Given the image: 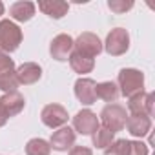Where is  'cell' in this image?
I'll return each instance as SVG.
<instances>
[{"instance_id":"1","label":"cell","mask_w":155,"mask_h":155,"mask_svg":"<svg viewBox=\"0 0 155 155\" xmlns=\"http://www.w3.org/2000/svg\"><path fill=\"white\" fill-rule=\"evenodd\" d=\"M119 91L124 95V97H133L140 91H144V75L139 71V69H133V68H124L119 71Z\"/></svg>"},{"instance_id":"2","label":"cell","mask_w":155,"mask_h":155,"mask_svg":"<svg viewBox=\"0 0 155 155\" xmlns=\"http://www.w3.org/2000/svg\"><path fill=\"white\" fill-rule=\"evenodd\" d=\"M22 44V31L11 20H0V49L11 53Z\"/></svg>"},{"instance_id":"3","label":"cell","mask_w":155,"mask_h":155,"mask_svg":"<svg viewBox=\"0 0 155 155\" xmlns=\"http://www.w3.org/2000/svg\"><path fill=\"white\" fill-rule=\"evenodd\" d=\"M126 119H128L126 108L120 104H108L101 111V120H102L104 128L113 131V133L120 131L126 126Z\"/></svg>"},{"instance_id":"4","label":"cell","mask_w":155,"mask_h":155,"mask_svg":"<svg viewBox=\"0 0 155 155\" xmlns=\"http://www.w3.org/2000/svg\"><path fill=\"white\" fill-rule=\"evenodd\" d=\"M130 48V33L124 28H115L108 33L106 42H104V49L111 55V57H120L128 51Z\"/></svg>"},{"instance_id":"5","label":"cell","mask_w":155,"mask_h":155,"mask_svg":"<svg viewBox=\"0 0 155 155\" xmlns=\"http://www.w3.org/2000/svg\"><path fill=\"white\" fill-rule=\"evenodd\" d=\"M73 49L88 58H95L102 51V42L95 33H81L79 38L73 40Z\"/></svg>"},{"instance_id":"6","label":"cell","mask_w":155,"mask_h":155,"mask_svg":"<svg viewBox=\"0 0 155 155\" xmlns=\"http://www.w3.org/2000/svg\"><path fill=\"white\" fill-rule=\"evenodd\" d=\"M99 128L101 122L91 110H81L73 117V130L81 135H93Z\"/></svg>"},{"instance_id":"7","label":"cell","mask_w":155,"mask_h":155,"mask_svg":"<svg viewBox=\"0 0 155 155\" xmlns=\"http://www.w3.org/2000/svg\"><path fill=\"white\" fill-rule=\"evenodd\" d=\"M153 93H146L140 91L133 97L128 99V110L131 115H146V117H153Z\"/></svg>"},{"instance_id":"8","label":"cell","mask_w":155,"mask_h":155,"mask_svg":"<svg viewBox=\"0 0 155 155\" xmlns=\"http://www.w3.org/2000/svg\"><path fill=\"white\" fill-rule=\"evenodd\" d=\"M68 117H69L68 115V110L64 106H60V104H48V106H44V110L40 113L42 122L48 128H51V130L64 126L68 122Z\"/></svg>"},{"instance_id":"9","label":"cell","mask_w":155,"mask_h":155,"mask_svg":"<svg viewBox=\"0 0 155 155\" xmlns=\"http://www.w3.org/2000/svg\"><path fill=\"white\" fill-rule=\"evenodd\" d=\"M75 95L86 106L95 104L97 102V82L93 79H84V77H81V79L75 82Z\"/></svg>"},{"instance_id":"10","label":"cell","mask_w":155,"mask_h":155,"mask_svg":"<svg viewBox=\"0 0 155 155\" xmlns=\"http://www.w3.org/2000/svg\"><path fill=\"white\" fill-rule=\"evenodd\" d=\"M71 51H73V38L69 35H64V33L62 35H57L51 40V44H49V53L58 62L68 60L69 55H71Z\"/></svg>"},{"instance_id":"11","label":"cell","mask_w":155,"mask_h":155,"mask_svg":"<svg viewBox=\"0 0 155 155\" xmlns=\"http://www.w3.org/2000/svg\"><path fill=\"white\" fill-rule=\"evenodd\" d=\"M75 139H77L75 130L69 126H62L57 131H53V135L49 139V146L57 151H68L75 144Z\"/></svg>"},{"instance_id":"12","label":"cell","mask_w":155,"mask_h":155,"mask_svg":"<svg viewBox=\"0 0 155 155\" xmlns=\"http://www.w3.org/2000/svg\"><path fill=\"white\" fill-rule=\"evenodd\" d=\"M26 106V99L18 93V91H13V93H4L0 97V108L6 113V117H15L18 115Z\"/></svg>"},{"instance_id":"13","label":"cell","mask_w":155,"mask_h":155,"mask_svg":"<svg viewBox=\"0 0 155 155\" xmlns=\"http://www.w3.org/2000/svg\"><path fill=\"white\" fill-rule=\"evenodd\" d=\"M17 71V79H18V84H24V86H29V84H35L40 77H42V69L38 64L35 62H24Z\"/></svg>"},{"instance_id":"14","label":"cell","mask_w":155,"mask_h":155,"mask_svg":"<svg viewBox=\"0 0 155 155\" xmlns=\"http://www.w3.org/2000/svg\"><path fill=\"white\" fill-rule=\"evenodd\" d=\"M126 128L133 137H144L151 130V119L146 115H130L126 119Z\"/></svg>"},{"instance_id":"15","label":"cell","mask_w":155,"mask_h":155,"mask_svg":"<svg viewBox=\"0 0 155 155\" xmlns=\"http://www.w3.org/2000/svg\"><path fill=\"white\" fill-rule=\"evenodd\" d=\"M38 9L51 17V18H62L68 9H69V4L68 2H58V0H42V2H38Z\"/></svg>"},{"instance_id":"16","label":"cell","mask_w":155,"mask_h":155,"mask_svg":"<svg viewBox=\"0 0 155 155\" xmlns=\"http://www.w3.org/2000/svg\"><path fill=\"white\" fill-rule=\"evenodd\" d=\"M9 15L17 22H28L35 15V4L33 2H28V0H26V2H15L9 8Z\"/></svg>"},{"instance_id":"17","label":"cell","mask_w":155,"mask_h":155,"mask_svg":"<svg viewBox=\"0 0 155 155\" xmlns=\"http://www.w3.org/2000/svg\"><path fill=\"white\" fill-rule=\"evenodd\" d=\"M68 60H69L71 69H73L75 73H81V75L90 73V71L95 68V60H93V58H88V57L77 53V51H71V55H69Z\"/></svg>"},{"instance_id":"18","label":"cell","mask_w":155,"mask_h":155,"mask_svg":"<svg viewBox=\"0 0 155 155\" xmlns=\"http://www.w3.org/2000/svg\"><path fill=\"white\" fill-rule=\"evenodd\" d=\"M119 95H120V91L115 82L106 81V82L97 84V99H101L104 102H115L119 99Z\"/></svg>"},{"instance_id":"19","label":"cell","mask_w":155,"mask_h":155,"mask_svg":"<svg viewBox=\"0 0 155 155\" xmlns=\"http://www.w3.org/2000/svg\"><path fill=\"white\" fill-rule=\"evenodd\" d=\"M18 79H17V71L15 69H8L0 73V90L4 93H13L18 88Z\"/></svg>"},{"instance_id":"20","label":"cell","mask_w":155,"mask_h":155,"mask_svg":"<svg viewBox=\"0 0 155 155\" xmlns=\"http://www.w3.org/2000/svg\"><path fill=\"white\" fill-rule=\"evenodd\" d=\"M91 139H93V146H95V148L104 150V148H108V146L115 140V133L110 131V130H106V128H99V130L91 135Z\"/></svg>"},{"instance_id":"21","label":"cell","mask_w":155,"mask_h":155,"mask_svg":"<svg viewBox=\"0 0 155 155\" xmlns=\"http://www.w3.org/2000/svg\"><path fill=\"white\" fill-rule=\"evenodd\" d=\"M26 153L28 155H49L51 153V146L44 139H31L26 144Z\"/></svg>"},{"instance_id":"22","label":"cell","mask_w":155,"mask_h":155,"mask_svg":"<svg viewBox=\"0 0 155 155\" xmlns=\"http://www.w3.org/2000/svg\"><path fill=\"white\" fill-rule=\"evenodd\" d=\"M128 146H130V140L117 139L108 148H104V155H128Z\"/></svg>"},{"instance_id":"23","label":"cell","mask_w":155,"mask_h":155,"mask_svg":"<svg viewBox=\"0 0 155 155\" xmlns=\"http://www.w3.org/2000/svg\"><path fill=\"white\" fill-rule=\"evenodd\" d=\"M108 8H110L113 13L122 15V13H126V11H130V9L133 8V2H131V0H110V2H108Z\"/></svg>"},{"instance_id":"24","label":"cell","mask_w":155,"mask_h":155,"mask_svg":"<svg viewBox=\"0 0 155 155\" xmlns=\"http://www.w3.org/2000/svg\"><path fill=\"white\" fill-rule=\"evenodd\" d=\"M128 155H148V146L140 140H130Z\"/></svg>"},{"instance_id":"25","label":"cell","mask_w":155,"mask_h":155,"mask_svg":"<svg viewBox=\"0 0 155 155\" xmlns=\"http://www.w3.org/2000/svg\"><path fill=\"white\" fill-rule=\"evenodd\" d=\"M8 69H15V62L9 58V55L6 51L0 49V73L2 71H8Z\"/></svg>"},{"instance_id":"26","label":"cell","mask_w":155,"mask_h":155,"mask_svg":"<svg viewBox=\"0 0 155 155\" xmlns=\"http://www.w3.org/2000/svg\"><path fill=\"white\" fill-rule=\"evenodd\" d=\"M69 155H93V151L90 148H86V146H73Z\"/></svg>"},{"instance_id":"27","label":"cell","mask_w":155,"mask_h":155,"mask_svg":"<svg viewBox=\"0 0 155 155\" xmlns=\"http://www.w3.org/2000/svg\"><path fill=\"white\" fill-rule=\"evenodd\" d=\"M6 122H8V117H6V113L2 111V108H0V128H2Z\"/></svg>"},{"instance_id":"28","label":"cell","mask_w":155,"mask_h":155,"mask_svg":"<svg viewBox=\"0 0 155 155\" xmlns=\"http://www.w3.org/2000/svg\"><path fill=\"white\" fill-rule=\"evenodd\" d=\"M2 15H4V4L0 2V17H2Z\"/></svg>"}]
</instances>
